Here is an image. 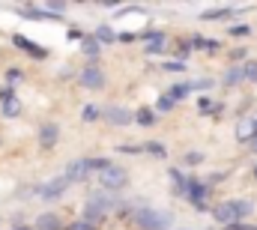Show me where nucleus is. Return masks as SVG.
<instances>
[{
    "label": "nucleus",
    "instance_id": "nucleus-1",
    "mask_svg": "<svg viewBox=\"0 0 257 230\" xmlns=\"http://www.w3.org/2000/svg\"><path fill=\"white\" fill-rule=\"evenodd\" d=\"M251 212H254V203H251L248 197H230V200H221V203L212 206V218H215L218 224H224V227L242 224Z\"/></svg>",
    "mask_w": 257,
    "mask_h": 230
},
{
    "label": "nucleus",
    "instance_id": "nucleus-2",
    "mask_svg": "<svg viewBox=\"0 0 257 230\" xmlns=\"http://www.w3.org/2000/svg\"><path fill=\"white\" fill-rule=\"evenodd\" d=\"M108 165H114V162H111V159H75V162L66 165L63 176L69 179V185H72V182H84V179H90L93 173H102Z\"/></svg>",
    "mask_w": 257,
    "mask_h": 230
},
{
    "label": "nucleus",
    "instance_id": "nucleus-3",
    "mask_svg": "<svg viewBox=\"0 0 257 230\" xmlns=\"http://www.w3.org/2000/svg\"><path fill=\"white\" fill-rule=\"evenodd\" d=\"M132 221H135L141 230H171L174 227L171 212H165V209H153V206H141V209H135V212H132Z\"/></svg>",
    "mask_w": 257,
    "mask_h": 230
},
{
    "label": "nucleus",
    "instance_id": "nucleus-4",
    "mask_svg": "<svg viewBox=\"0 0 257 230\" xmlns=\"http://www.w3.org/2000/svg\"><path fill=\"white\" fill-rule=\"evenodd\" d=\"M114 206H117V197L99 191V194H93V197L87 200V206H84V212H81V221H87V224L96 227L99 221H105V215H108Z\"/></svg>",
    "mask_w": 257,
    "mask_h": 230
},
{
    "label": "nucleus",
    "instance_id": "nucleus-5",
    "mask_svg": "<svg viewBox=\"0 0 257 230\" xmlns=\"http://www.w3.org/2000/svg\"><path fill=\"white\" fill-rule=\"evenodd\" d=\"M99 182H102V191L105 194H117L128 185V171L120 165H108L105 171L99 173Z\"/></svg>",
    "mask_w": 257,
    "mask_h": 230
},
{
    "label": "nucleus",
    "instance_id": "nucleus-6",
    "mask_svg": "<svg viewBox=\"0 0 257 230\" xmlns=\"http://www.w3.org/2000/svg\"><path fill=\"white\" fill-rule=\"evenodd\" d=\"M209 191H212V188H209L206 182L189 179V185H186V194H183V197L192 203L197 212H206V209H209V206H206V200H209Z\"/></svg>",
    "mask_w": 257,
    "mask_h": 230
},
{
    "label": "nucleus",
    "instance_id": "nucleus-7",
    "mask_svg": "<svg viewBox=\"0 0 257 230\" xmlns=\"http://www.w3.org/2000/svg\"><path fill=\"white\" fill-rule=\"evenodd\" d=\"M78 84L87 87V90H102V87H105V72H102L96 63H90V66H84V69L78 72Z\"/></svg>",
    "mask_w": 257,
    "mask_h": 230
},
{
    "label": "nucleus",
    "instance_id": "nucleus-8",
    "mask_svg": "<svg viewBox=\"0 0 257 230\" xmlns=\"http://www.w3.org/2000/svg\"><path fill=\"white\" fill-rule=\"evenodd\" d=\"M66 188H69V179L60 173V176L48 179L45 185H39V188H36V197H42V200H57V197L66 194Z\"/></svg>",
    "mask_w": 257,
    "mask_h": 230
},
{
    "label": "nucleus",
    "instance_id": "nucleus-9",
    "mask_svg": "<svg viewBox=\"0 0 257 230\" xmlns=\"http://www.w3.org/2000/svg\"><path fill=\"white\" fill-rule=\"evenodd\" d=\"M99 120H105V123H108V126H114V129L132 126V114H128V108H123V105H105Z\"/></svg>",
    "mask_w": 257,
    "mask_h": 230
},
{
    "label": "nucleus",
    "instance_id": "nucleus-10",
    "mask_svg": "<svg viewBox=\"0 0 257 230\" xmlns=\"http://www.w3.org/2000/svg\"><path fill=\"white\" fill-rule=\"evenodd\" d=\"M0 108H3V117H6V120L18 117L21 102H18V96H15V87H3V90H0Z\"/></svg>",
    "mask_w": 257,
    "mask_h": 230
},
{
    "label": "nucleus",
    "instance_id": "nucleus-11",
    "mask_svg": "<svg viewBox=\"0 0 257 230\" xmlns=\"http://www.w3.org/2000/svg\"><path fill=\"white\" fill-rule=\"evenodd\" d=\"M12 42H15L24 54H30V57H36V60H45V57H48V51H45V48H39L36 42H30V39H27V36H21V33H15V36H12Z\"/></svg>",
    "mask_w": 257,
    "mask_h": 230
},
{
    "label": "nucleus",
    "instance_id": "nucleus-12",
    "mask_svg": "<svg viewBox=\"0 0 257 230\" xmlns=\"http://www.w3.org/2000/svg\"><path fill=\"white\" fill-rule=\"evenodd\" d=\"M30 227L33 230H63V221H60L57 212H39L36 221H33Z\"/></svg>",
    "mask_w": 257,
    "mask_h": 230
},
{
    "label": "nucleus",
    "instance_id": "nucleus-13",
    "mask_svg": "<svg viewBox=\"0 0 257 230\" xmlns=\"http://www.w3.org/2000/svg\"><path fill=\"white\" fill-rule=\"evenodd\" d=\"M57 141H60V126H57V123H42V126H39V144L48 150V147H54Z\"/></svg>",
    "mask_w": 257,
    "mask_h": 230
},
{
    "label": "nucleus",
    "instance_id": "nucleus-14",
    "mask_svg": "<svg viewBox=\"0 0 257 230\" xmlns=\"http://www.w3.org/2000/svg\"><path fill=\"white\" fill-rule=\"evenodd\" d=\"M257 135V117H245V120H239V126H236V138L242 141V144H248V141H254Z\"/></svg>",
    "mask_w": 257,
    "mask_h": 230
},
{
    "label": "nucleus",
    "instance_id": "nucleus-15",
    "mask_svg": "<svg viewBox=\"0 0 257 230\" xmlns=\"http://www.w3.org/2000/svg\"><path fill=\"white\" fill-rule=\"evenodd\" d=\"M189 48L192 51H218L221 42L218 39H206V36H194V39H189Z\"/></svg>",
    "mask_w": 257,
    "mask_h": 230
},
{
    "label": "nucleus",
    "instance_id": "nucleus-16",
    "mask_svg": "<svg viewBox=\"0 0 257 230\" xmlns=\"http://www.w3.org/2000/svg\"><path fill=\"white\" fill-rule=\"evenodd\" d=\"M132 123H138V126L150 129V126H156V123H159V114H156L153 108H141L138 114H132Z\"/></svg>",
    "mask_w": 257,
    "mask_h": 230
},
{
    "label": "nucleus",
    "instance_id": "nucleus-17",
    "mask_svg": "<svg viewBox=\"0 0 257 230\" xmlns=\"http://www.w3.org/2000/svg\"><path fill=\"white\" fill-rule=\"evenodd\" d=\"M189 93H192V81H186V84H174V87H168V93H165V96H168V99H171V102L177 105V102H183V99H186Z\"/></svg>",
    "mask_w": 257,
    "mask_h": 230
},
{
    "label": "nucleus",
    "instance_id": "nucleus-18",
    "mask_svg": "<svg viewBox=\"0 0 257 230\" xmlns=\"http://www.w3.org/2000/svg\"><path fill=\"white\" fill-rule=\"evenodd\" d=\"M233 12H236L233 6H218V9H209V12H203V15H200V21H221V18L227 21Z\"/></svg>",
    "mask_w": 257,
    "mask_h": 230
},
{
    "label": "nucleus",
    "instance_id": "nucleus-19",
    "mask_svg": "<svg viewBox=\"0 0 257 230\" xmlns=\"http://www.w3.org/2000/svg\"><path fill=\"white\" fill-rule=\"evenodd\" d=\"M144 48H147V54H162L165 51V33H159V30L150 33V39H147Z\"/></svg>",
    "mask_w": 257,
    "mask_h": 230
},
{
    "label": "nucleus",
    "instance_id": "nucleus-20",
    "mask_svg": "<svg viewBox=\"0 0 257 230\" xmlns=\"http://www.w3.org/2000/svg\"><path fill=\"white\" fill-rule=\"evenodd\" d=\"M171 182H174V194H186V185H189V176L183 171H177V168H171Z\"/></svg>",
    "mask_w": 257,
    "mask_h": 230
},
{
    "label": "nucleus",
    "instance_id": "nucleus-21",
    "mask_svg": "<svg viewBox=\"0 0 257 230\" xmlns=\"http://www.w3.org/2000/svg\"><path fill=\"white\" fill-rule=\"evenodd\" d=\"M221 84H224V87H236V84H242V66H230V69L221 75Z\"/></svg>",
    "mask_w": 257,
    "mask_h": 230
},
{
    "label": "nucleus",
    "instance_id": "nucleus-22",
    "mask_svg": "<svg viewBox=\"0 0 257 230\" xmlns=\"http://www.w3.org/2000/svg\"><path fill=\"white\" fill-rule=\"evenodd\" d=\"M81 54L90 57V60H96L99 54H102V45H99L96 39H84V42H81Z\"/></svg>",
    "mask_w": 257,
    "mask_h": 230
},
{
    "label": "nucleus",
    "instance_id": "nucleus-23",
    "mask_svg": "<svg viewBox=\"0 0 257 230\" xmlns=\"http://www.w3.org/2000/svg\"><path fill=\"white\" fill-rule=\"evenodd\" d=\"M242 81H248V84H257V60H248V63H242Z\"/></svg>",
    "mask_w": 257,
    "mask_h": 230
},
{
    "label": "nucleus",
    "instance_id": "nucleus-24",
    "mask_svg": "<svg viewBox=\"0 0 257 230\" xmlns=\"http://www.w3.org/2000/svg\"><path fill=\"white\" fill-rule=\"evenodd\" d=\"M114 39H117V33H114L108 24H102V27L96 30V42H99V45H105V42H114Z\"/></svg>",
    "mask_w": 257,
    "mask_h": 230
},
{
    "label": "nucleus",
    "instance_id": "nucleus-25",
    "mask_svg": "<svg viewBox=\"0 0 257 230\" xmlns=\"http://www.w3.org/2000/svg\"><path fill=\"white\" fill-rule=\"evenodd\" d=\"M99 117H102V108L99 105H84V111H81V120L84 123H96Z\"/></svg>",
    "mask_w": 257,
    "mask_h": 230
},
{
    "label": "nucleus",
    "instance_id": "nucleus-26",
    "mask_svg": "<svg viewBox=\"0 0 257 230\" xmlns=\"http://www.w3.org/2000/svg\"><path fill=\"white\" fill-rule=\"evenodd\" d=\"M174 108H177V105H174V102H171L168 96H162V99L156 102V108H153V111H156V114H159V111H162V114H171Z\"/></svg>",
    "mask_w": 257,
    "mask_h": 230
},
{
    "label": "nucleus",
    "instance_id": "nucleus-27",
    "mask_svg": "<svg viewBox=\"0 0 257 230\" xmlns=\"http://www.w3.org/2000/svg\"><path fill=\"white\" fill-rule=\"evenodd\" d=\"M203 159H206L203 153H197V150H192V153H186V159H183V162H186L189 168H197V165H203Z\"/></svg>",
    "mask_w": 257,
    "mask_h": 230
},
{
    "label": "nucleus",
    "instance_id": "nucleus-28",
    "mask_svg": "<svg viewBox=\"0 0 257 230\" xmlns=\"http://www.w3.org/2000/svg\"><path fill=\"white\" fill-rule=\"evenodd\" d=\"M227 33H230V36H251V27H248V24H233Z\"/></svg>",
    "mask_w": 257,
    "mask_h": 230
},
{
    "label": "nucleus",
    "instance_id": "nucleus-29",
    "mask_svg": "<svg viewBox=\"0 0 257 230\" xmlns=\"http://www.w3.org/2000/svg\"><path fill=\"white\" fill-rule=\"evenodd\" d=\"M162 69H165V72H186V63H183V60H168Z\"/></svg>",
    "mask_w": 257,
    "mask_h": 230
},
{
    "label": "nucleus",
    "instance_id": "nucleus-30",
    "mask_svg": "<svg viewBox=\"0 0 257 230\" xmlns=\"http://www.w3.org/2000/svg\"><path fill=\"white\" fill-rule=\"evenodd\" d=\"M21 81V72L18 69H6V87H12V84H18Z\"/></svg>",
    "mask_w": 257,
    "mask_h": 230
},
{
    "label": "nucleus",
    "instance_id": "nucleus-31",
    "mask_svg": "<svg viewBox=\"0 0 257 230\" xmlns=\"http://www.w3.org/2000/svg\"><path fill=\"white\" fill-rule=\"evenodd\" d=\"M144 150H147V153H153V156H159V159H162V156H165V153H168V150H165V147H162V144H147V147H144Z\"/></svg>",
    "mask_w": 257,
    "mask_h": 230
},
{
    "label": "nucleus",
    "instance_id": "nucleus-32",
    "mask_svg": "<svg viewBox=\"0 0 257 230\" xmlns=\"http://www.w3.org/2000/svg\"><path fill=\"white\" fill-rule=\"evenodd\" d=\"M66 230H96L93 227V224H87V221H81V218H78V221H72V224H69V227Z\"/></svg>",
    "mask_w": 257,
    "mask_h": 230
},
{
    "label": "nucleus",
    "instance_id": "nucleus-33",
    "mask_svg": "<svg viewBox=\"0 0 257 230\" xmlns=\"http://www.w3.org/2000/svg\"><path fill=\"white\" fill-rule=\"evenodd\" d=\"M117 150H120V153H141L144 147H138V144H120Z\"/></svg>",
    "mask_w": 257,
    "mask_h": 230
},
{
    "label": "nucleus",
    "instance_id": "nucleus-34",
    "mask_svg": "<svg viewBox=\"0 0 257 230\" xmlns=\"http://www.w3.org/2000/svg\"><path fill=\"white\" fill-rule=\"evenodd\" d=\"M224 230H257L254 224H230V227H224Z\"/></svg>",
    "mask_w": 257,
    "mask_h": 230
},
{
    "label": "nucleus",
    "instance_id": "nucleus-35",
    "mask_svg": "<svg viewBox=\"0 0 257 230\" xmlns=\"http://www.w3.org/2000/svg\"><path fill=\"white\" fill-rule=\"evenodd\" d=\"M189 54H192V48H189V42H183V45H180V60L189 57Z\"/></svg>",
    "mask_w": 257,
    "mask_h": 230
},
{
    "label": "nucleus",
    "instance_id": "nucleus-36",
    "mask_svg": "<svg viewBox=\"0 0 257 230\" xmlns=\"http://www.w3.org/2000/svg\"><path fill=\"white\" fill-rule=\"evenodd\" d=\"M230 57H233V60H242V57H245V48H233V51H230Z\"/></svg>",
    "mask_w": 257,
    "mask_h": 230
},
{
    "label": "nucleus",
    "instance_id": "nucleus-37",
    "mask_svg": "<svg viewBox=\"0 0 257 230\" xmlns=\"http://www.w3.org/2000/svg\"><path fill=\"white\" fill-rule=\"evenodd\" d=\"M12 230H33V227H30V224H15Z\"/></svg>",
    "mask_w": 257,
    "mask_h": 230
},
{
    "label": "nucleus",
    "instance_id": "nucleus-38",
    "mask_svg": "<svg viewBox=\"0 0 257 230\" xmlns=\"http://www.w3.org/2000/svg\"><path fill=\"white\" fill-rule=\"evenodd\" d=\"M251 147H254V150H257V138H254V141H251Z\"/></svg>",
    "mask_w": 257,
    "mask_h": 230
},
{
    "label": "nucleus",
    "instance_id": "nucleus-39",
    "mask_svg": "<svg viewBox=\"0 0 257 230\" xmlns=\"http://www.w3.org/2000/svg\"><path fill=\"white\" fill-rule=\"evenodd\" d=\"M251 173H254V179H257V165H254V171H251Z\"/></svg>",
    "mask_w": 257,
    "mask_h": 230
},
{
    "label": "nucleus",
    "instance_id": "nucleus-40",
    "mask_svg": "<svg viewBox=\"0 0 257 230\" xmlns=\"http://www.w3.org/2000/svg\"><path fill=\"white\" fill-rule=\"evenodd\" d=\"M180 230H189V227H180Z\"/></svg>",
    "mask_w": 257,
    "mask_h": 230
},
{
    "label": "nucleus",
    "instance_id": "nucleus-41",
    "mask_svg": "<svg viewBox=\"0 0 257 230\" xmlns=\"http://www.w3.org/2000/svg\"><path fill=\"white\" fill-rule=\"evenodd\" d=\"M254 138H257V135H254Z\"/></svg>",
    "mask_w": 257,
    "mask_h": 230
}]
</instances>
